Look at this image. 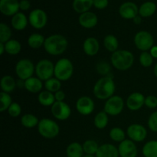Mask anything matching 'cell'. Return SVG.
Wrapping results in <instances>:
<instances>
[{"mask_svg":"<svg viewBox=\"0 0 157 157\" xmlns=\"http://www.w3.org/2000/svg\"><path fill=\"white\" fill-rule=\"evenodd\" d=\"M115 90H116V85L113 79V77L110 75L107 76H104L100 78L96 83L93 88L94 95L98 99L104 101L109 99L113 96Z\"/></svg>","mask_w":157,"mask_h":157,"instance_id":"obj_1","label":"cell"},{"mask_svg":"<svg viewBox=\"0 0 157 157\" xmlns=\"http://www.w3.org/2000/svg\"><path fill=\"white\" fill-rule=\"evenodd\" d=\"M43 47L48 54L53 56H58L67 50L68 41L64 35L55 34L45 38Z\"/></svg>","mask_w":157,"mask_h":157,"instance_id":"obj_2","label":"cell"},{"mask_svg":"<svg viewBox=\"0 0 157 157\" xmlns=\"http://www.w3.org/2000/svg\"><path fill=\"white\" fill-rule=\"evenodd\" d=\"M110 62L117 70L127 71L133 66L134 55L128 50H117L112 53Z\"/></svg>","mask_w":157,"mask_h":157,"instance_id":"obj_3","label":"cell"},{"mask_svg":"<svg viewBox=\"0 0 157 157\" xmlns=\"http://www.w3.org/2000/svg\"><path fill=\"white\" fill-rule=\"evenodd\" d=\"M74 74V65L70 59L62 58L55 64V78L59 81H67Z\"/></svg>","mask_w":157,"mask_h":157,"instance_id":"obj_4","label":"cell"},{"mask_svg":"<svg viewBox=\"0 0 157 157\" xmlns=\"http://www.w3.org/2000/svg\"><path fill=\"white\" fill-rule=\"evenodd\" d=\"M38 131L45 139H53L60 133L59 125L55 121L48 118L40 120L38 125Z\"/></svg>","mask_w":157,"mask_h":157,"instance_id":"obj_5","label":"cell"},{"mask_svg":"<svg viewBox=\"0 0 157 157\" xmlns=\"http://www.w3.org/2000/svg\"><path fill=\"white\" fill-rule=\"evenodd\" d=\"M15 71L18 79L26 81L35 73V66L30 59L23 58L16 63Z\"/></svg>","mask_w":157,"mask_h":157,"instance_id":"obj_6","label":"cell"},{"mask_svg":"<svg viewBox=\"0 0 157 157\" xmlns=\"http://www.w3.org/2000/svg\"><path fill=\"white\" fill-rule=\"evenodd\" d=\"M136 48L142 52H148L154 46V38L147 31H140L135 35L133 38Z\"/></svg>","mask_w":157,"mask_h":157,"instance_id":"obj_7","label":"cell"},{"mask_svg":"<svg viewBox=\"0 0 157 157\" xmlns=\"http://www.w3.org/2000/svg\"><path fill=\"white\" fill-rule=\"evenodd\" d=\"M37 78L42 81H48L55 75V64L48 59H41L35 65Z\"/></svg>","mask_w":157,"mask_h":157,"instance_id":"obj_8","label":"cell"},{"mask_svg":"<svg viewBox=\"0 0 157 157\" xmlns=\"http://www.w3.org/2000/svg\"><path fill=\"white\" fill-rule=\"evenodd\" d=\"M124 104L123 98L119 95H113L106 101L104 110L109 116H117L124 110Z\"/></svg>","mask_w":157,"mask_h":157,"instance_id":"obj_9","label":"cell"},{"mask_svg":"<svg viewBox=\"0 0 157 157\" xmlns=\"http://www.w3.org/2000/svg\"><path fill=\"white\" fill-rule=\"evenodd\" d=\"M51 112L54 117L58 121H66L71 114L70 106L64 101H55L51 107Z\"/></svg>","mask_w":157,"mask_h":157,"instance_id":"obj_10","label":"cell"},{"mask_svg":"<svg viewBox=\"0 0 157 157\" xmlns=\"http://www.w3.org/2000/svg\"><path fill=\"white\" fill-rule=\"evenodd\" d=\"M29 22L34 29H43L48 22L47 14L41 9H34L29 15Z\"/></svg>","mask_w":157,"mask_h":157,"instance_id":"obj_11","label":"cell"},{"mask_svg":"<svg viewBox=\"0 0 157 157\" xmlns=\"http://www.w3.org/2000/svg\"><path fill=\"white\" fill-rule=\"evenodd\" d=\"M127 135L129 139L135 143L144 141L147 136V130L144 126L139 124H131L127 129Z\"/></svg>","mask_w":157,"mask_h":157,"instance_id":"obj_12","label":"cell"},{"mask_svg":"<svg viewBox=\"0 0 157 157\" xmlns=\"http://www.w3.org/2000/svg\"><path fill=\"white\" fill-rule=\"evenodd\" d=\"M94 107V102L92 98L88 96L81 97L76 102L77 111L83 116H87L93 113Z\"/></svg>","mask_w":157,"mask_h":157,"instance_id":"obj_13","label":"cell"},{"mask_svg":"<svg viewBox=\"0 0 157 157\" xmlns=\"http://www.w3.org/2000/svg\"><path fill=\"white\" fill-rule=\"evenodd\" d=\"M119 156L121 157H136L138 154L136 144L130 139H126L118 146Z\"/></svg>","mask_w":157,"mask_h":157,"instance_id":"obj_14","label":"cell"},{"mask_svg":"<svg viewBox=\"0 0 157 157\" xmlns=\"http://www.w3.org/2000/svg\"><path fill=\"white\" fill-rule=\"evenodd\" d=\"M145 98L144 95L140 92H133L130 94L126 101V105L127 108L131 111L139 110L145 105Z\"/></svg>","mask_w":157,"mask_h":157,"instance_id":"obj_15","label":"cell"},{"mask_svg":"<svg viewBox=\"0 0 157 157\" xmlns=\"http://www.w3.org/2000/svg\"><path fill=\"white\" fill-rule=\"evenodd\" d=\"M119 14L124 19H133L139 15V8L134 2H126L120 6Z\"/></svg>","mask_w":157,"mask_h":157,"instance_id":"obj_16","label":"cell"},{"mask_svg":"<svg viewBox=\"0 0 157 157\" xmlns=\"http://www.w3.org/2000/svg\"><path fill=\"white\" fill-rule=\"evenodd\" d=\"M19 2L18 0H0V12L6 16H13L18 13Z\"/></svg>","mask_w":157,"mask_h":157,"instance_id":"obj_17","label":"cell"},{"mask_svg":"<svg viewBox=\"0 0 157 157\" xmlns=\"http://www.w3.org/2000/svg\"><path fill=\"white\" fill-rule=\"evenodd\" d=\"M78 22L84 29H93L98 25V18L94 12H87L80 15Z\"/></svg>","mask_w":157,"mask_h":157,"instance_id":"obj_18","label":"cell"},{"mask_svg":"<svg viewBox=\"0 0 157 157\" xmlns=\"http://www.w3.org/2000/svg\"><path fill=\"white\" fill-rule=\"evenodd\" d=\"M83 50L87 56H95L100 50L99 41L94 37H89L83 43Z\"/></svg>","mask_w":157,"mask_h":157,"instance_id":"obj_19","label":"cell"},{"mask_svg":"<svg viewBox=\"0 0 157 157\" xmlns=\"http://www.w3.org/2000/svg\"><path fill=\"white\" fill-rule=\"evenodd\" d=\"M96 157H119V151L114 145L110 144H104L99 147L97 152Z\"/></svg>","mask_w":157,"mask_h":157,"instance_id":"obj_20","label":"cell"},{"mask_svg":"<svg viewBox=\"0 0 157 157\" xmlns=\"http://www.w3.org/2000/svg\"><path fill=\"white\" fill-rule=\"evenodd\" d=\"M43 82L37 77H32L25 81V89L32 94H39L42 91Z\"/></svg>","mask_w":157,"mask_h":157,"instance_id":"obj_21","label":"cell"},{"mask_svg":"<svg viewBox=\"0 0 157 157\" xmlns=\"http://www.w3.org/2000/svg\"><path fill=\"white\" fill-rule=\"evenodd\" d=\"M29 18L22 12H19L13 15L11 19V25L15 30L22 31L27 27Z\"/></svg>","mask_w":157,"mask_h":157,"instance_id":"obj_22","label":"cell"},{"mask_svg":"<svg viewBox=\"0 0 157 157\" xmlns=\"http://www.w3.org/2000/svg\"><path fill=\"white\" fill-rule=\"evenodd\" d=\"M0 87L2 91L10 94L14 91L16 87V81L11 75H5L2 78L0 81Z\"/></svg>","mask_w":157,"mask_h":157,"instance_id":"obj_23","label":"cell"},{"mask_svg":"<svg viewBox=\"0 0 157 157\" xmlns=\"http://www.w3.org/2000/svg\"><path fill=\"white\" fill-rule=\"evenodd\" d=\"M38 101L43 107H52L55 103V94L48 90H42L38 94Z\"/></svg>","mask_w":157,"mask_h":157,"instance_id":"obj_24","label":"cell"},{"mask_svg":"<svg viewBox=\"0 0 157 157\" xmlns=\"http://www.w3.org/2000/svg\"><path fill=\"white\" fill-rule=\"evenodd\" d=\"M94 6V0H74L73 6L74 10L79 14L89 12Z\"/></svg>","mask_w":157,"mask_h":157,"instance_id":"obj_25","label":"cell"},{"mask_svg":"<svg viewBox=\"0 0 157 157\" xmlns=\"http://www.w3.org/2000/svg\"><path fill=\"white\" fill-rule=\"evenodd\" d=\"M156 11V5L153 2H146L139 8V15L143 18L152 16Z\"/></svg>","mask_w":157,"mask_h":157,"instance_id":"obj_26","label":"cell"},{"mask_svg":"<svg viewBox=\"0 0 157 157\" xmlns=\"http://www.w3.org/2000/svg\"><path fill=\"white\" fill-rule=\"evenodd\" d=\"M84 153L83 146L78 142L71 143L66 149L67 157H83Z\"/></svg>","mask_w":157,"mask_h":157,"instance_id":"obj_27","label":"cell"},{"mask_svg":"<svg viewBox=\"0 0 157 157\" xmlns=\"http://www.w3.org/2000/svg\"><path fill=\"white\" fill-rule=\"evenodd\" d=\"M45 38L39 33H33L28 38V45L33 49H38L44 46Z\"/></svg>","mask_w":157,"mask_h":157,"instance_id":"obj_28","label":"cell"},{"mask_svg":"<svg viewBox=\"0 0 157 157\" xmlns=\"http://www.w3.org/2000/svg\"><path fill=\"white\" fill-rule=\"evenodd\" d=\"M109 122V115L104 110L96 114L94 119V124L98 130H103L107 126Z\"/></svg>","mask_w":157,"mask_h":157,"instance_id":"obj_29","label":"cell"},{"mask_svg":"<svg viewBox=\"0 0 157 157\" xmlns=\"http://www.w3.org/2000/svg\"><path fill=\"white\" fill-rule=\"evenodd\" d=\"M104 46L108 52L113 53L118 50V47H119L118 39L115 35H111V34L107 35L104 39Z\"/></svg>","mask_w":157,"mask_h":157,"instance_id":"obj_30","label":"cell"},{"mask_svg":"<svg viewBox=\"0 0 157 157\" xmlns=\"http://www.w3.org/2000/svg\"><path fill=\"white\" fill-rule=\"evenodd\" d=\"M39 120L35 115L32 113H25L21 117V124L25 128H34L38 127Z\"/></svg>","mask_w":157,"mask_h":157,"instance_id":"obj_31","label":"cell"},{"mask_svg":"<svg viewBox=\"0 0 157 157\" xmlns=\"http://www.w3.org/2000/svg\"><path fill=\"white\" fill-rule=\"evenodd\" d=\"M144 157H157V140H150L144 144L142 149Z\"/></svg>","mask_w":157,"mask_h":157,"instance_id":"obj_32","label":"cell"},{"mask_svg":"<svg viewBox=\"0 0 157 157\" xmlns=\"http://www.w3.org/2000/svg\"><path fill=\"white\" fill-rule=\"evenodd\" d=\"M6 52L9 55H16L21 52V44L18 40L11 39L6 43H5Z\"/></svg>","mask_w":157,"mask_h":157,"instance_id":"obj_33","label":"cell"},{"mask_svg":"<svg viewBox=\"0 0 157 157\" xmlns=\"http://www.w3.org/2000/svg\"><path fill=\"white\" fill-rule=\"evenodd\" d=\"M126 134L127 133H125L124 130L121 127H113L110 130L109 136L110 139L114 142L121 143L126 140Z\"/></svg>","mask_w":157,"mask_h":157,"instance_id":"obj_34","label":"cell"},{"mask_svg":"<svg viewBox=\"0 0 157 157\" xmlns=\"http://www.w3.org/2000/svg\"><path fill=\"white\" fill-rule=\"evenodd\" d=\"M84 153L86 155H96L100 146L98 142L94 140H87L82 144Z\"/></svg>","mask_w":157,"mask_h":157,"instance_id":"obj_35","label":"cell"},{"mask_svg":"<svg viewBox=\"0 0 157 157\" xmlns=\"http://www.w3.org/2000/svg\"><path fill=\"white\" fill-rule=\"evenodd\" d=\"M44 85L46 90L55 94L57 91L61 90V81L57 79L56 78H52L48 80V81H44Z\"/></svg>","mask_w":157,"mask_h":157,"instance_id":"obj_36","label":"cell"},{"mask_svg":"<svg viewBox=\"0 0 157 157\" xmlns=\"http://www.w3.org/2000/svg\"><path fill=\"white\" fill-rule=\"evenodd\" d=\"M12 32L10 27L6 23L2 22L0 24V42L6 43L11 40Z\"/></svg>","mask_w":157,"mask_h":157,"instance_id":"obj_37","label":"cell"},{"mask_svg":"<svg viewBox=\"0 0 157 157\" xmlns=\"http://www.w3.org/2000/svg\"><path fill=\"white\" fill-rule=\"evenodd\" d=\"M0 102H1V104H0V112L3 113V112L8 110L9 107L12 104V99L10 94L2 91L0 93Z\"/></svg>","mask_w":157,"mask_h":157,"instance_id":"obj_38","label":"cell"},{"mask_svg":"<svg viewBox=\"0 0 157 157\" xmlns=\"http://www.w3.org/2000/svg\"><path fill=\"white\" fill-rule=\"evenodd\" d=\"M153 59L154 58L149 52H142L139 58L140 63L144 67H150L153 64Z\"/></svg>","mask_w":157,"mask_h":157,"instance_id":"obj_39","label":"cell"},{"mask_svg":"<svg viewBox=\"0 0 157 157\" xmlns=\"http://www.w3.org/2000/svg\"><path fill=\"white\" fill-rule=\"evenodd\" d=\"M7 111L9 116L12 117H18L21 113V107L18 103L12 102Z\"/></svg>","mask_w":157,"mask_h":157,"instance_id":"obj_40","label":"cell"},{"mask_svg":"<svg viewBox=\"0 0 157 157\" xmlns=\"http://www.w3.org/2000/svg\"><path fill=\"white\" fill-rule=\"evenodd\" d=\"M110 70H111V67H110V64L108 63L101 61V62L97 64V71H98L100 75L107 76V75H110Z\"/></svg>","mask_w":157,"mask_h":157,"instance_id":"obj_41","label":"cell"},{"mask_svg":"<svg viewBox=\"0 0 157 157\" xmlns=\"http://www.w3.org/2000/svg\"><path fill=\"white\" fill-rule=\"evenodd\" d=\"M148 127L151 131L157 133V111L151 113L148 119Z\"/></svg>","mask_w":157,"mask_h":157,"instance_id":"obj_42","label":"cell"},{"mask_svg":"<svg viewBox=\"0 0 157 157\" xmlns=\"http://www.w3.org/2000/svg\"><path fill=\"white\" fill-rule=\"evenodd\" d=\"M145 106L150 109L157 107V97L154 95H149L145 98Z\"/></svg>","mask_w":157,"mask_h":157,"instance_id":"obj_43","label":"cell"},{"mask_svg":"<svg viewBox=\"0 0 157 157\" xmlns=\"http://www.w3.org/2000/svg\"><path fill=\"white\" fill-rule=\"evenodd\" d=\"M108 0H94V6L98 9H104L108 6Z\"/></svg>","mask_w":157,"mask_h":157,"instance_id":"obj_44","label":"cell"},{"mask_svg":"<svg viewBox=\"0 0 157 157\" xmlns=\"http://www.w3.org/2000/svg\"><path fill=\"white\" fill-rule=\"evenodd\" d=\"M31 3L29 0H21L19 2V8L22 11H27L30 9Z\"/></svg>","mask_w":157,"mask_h":157,"instance_id":"obj_45","label":"cell"},{"mask_svg":"<svg viewBox=\"0 0 157 157\" xmlns=\"http://www.w3.org/2000/svg\"><path fill=\"white\" fill-rule=\"evenodd\" d=\"M55 98L56 101H64L65 99V93L63 90H60L55 93Z\"/></svg>","mask_w":157,"mask_h":157,"instance_id":"obj_46","label":"cell"},{"mask_svg":"<svg viewBox=\"0 0 157 157\" xmlns=\"http://www.w3.org/2000/svg\"><path fill=\"white\" fill-rule=\"evenodd\" d=\"M150 53L153 58H157V45H154L150 51Z\"/></svg>","mask_w":157,"mask_h":157,"instance_id":"obj_47","label":"cell"},{"mask_svg":"<svg viewBox=\"0 0 157 157\" xmlns=\"http://www.w3.org/2000/svg\"><path fill=\"white\" fill-rule=\"evenodd\" d=\"M16 87L18 88H25V81L21 79H18V81H16Z\"/></svg>","mask_w":157,"mask_h":157,"instance_id":"obj_48","label":"cell"},{"mask_svg":"<svg viewBox=\"0 0 157 157\" xmlns=\"http://www.w3.org/2000/svg\"><path fill=\"white\" fill-rule=\"evenodd\" d=\"M133 22H134L135 24H136V25H139L140 23L142 21V19H141V16H140L139 15H138L137 16L135 17V18H133Z\"/></svg>","mask_w":157,"mask_h":157,"instance_id":"obj_49","label":"cell"},{"mask_svg":"<svg viewBox=\"0 0 157 157\" xmlns=\"http://www.w3.org/2000/svg\"><path fill=\"white\" fill-rule=\"evenodd\" d=\"M4 52H6V47H5V43L0 42V54L1 55H2L4 54Z\"/></svg>","mask_w":157,"mask_h":157,"instance_id":"obj_50","label":"cell"},{"mask_svg":"<svg viewBox=\"0 0 157 157\" xmlns=\"http://www.w3.org/2000/svg\"><path fill=\"white\" fill-rule=\"evenodd\" d=\"M153 72H154L155 76H156V78H157V63L156 64H155L154 68H153Z\"/></svg>","mask_w":157,"mask_h":157,"instance_id":"obj_51","label":"cell"},{"mask_svg":"<svg viewBox=\"0 0 157 157\" xmlns=\"http://www.w3.org/2000/svg\"><path fill=\"white\" fill-rule=\"evenodd\" d=\"M83 157H96V156H94V155H85V156H84Z\"/></svg>","mask_w":157,"mask_h":157,"instance_id":"obj_52","label":"cell"}]
</instances>
